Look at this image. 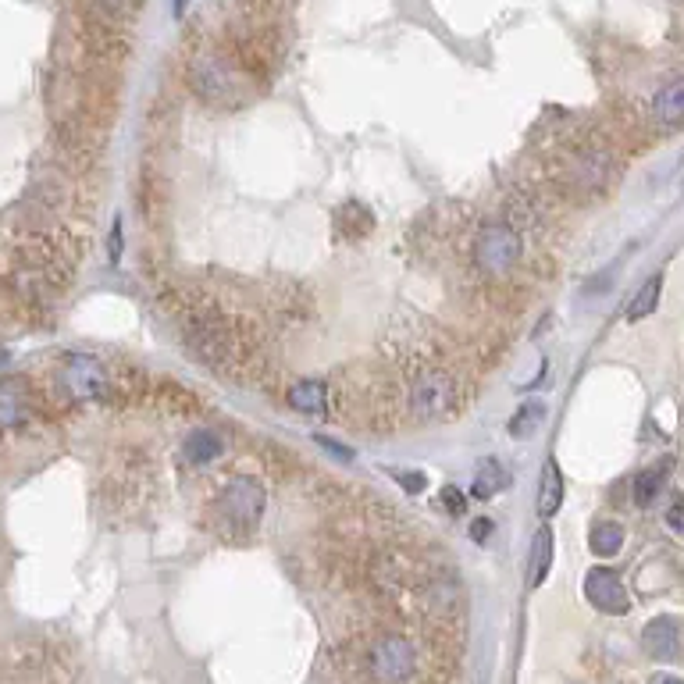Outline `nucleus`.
Segmentation results:
<instances>
[{
	"label": "nucleus",
	"mask_w": 684,
	"mask_h": 684,
	"mask_svg": "<svg viewBox=\"0 0 684 684\" xmlns=\"http://www.w3.org/2000/svg\"><path fill=\"white\" fill-rule=\"evenodd\" d=\"M250 68L239 61V54L221 47H204L189 57V82H193L196 97H204L207 104L232 107L243 100Z\"/></svg>",
	"instance_id": "nucleus-1"
},
{
	"label": "nucleus",
	"mask_w": 684,
	"mask_h": 684,
	"mask_svg": "<svg viewBox=\"0 0 684 684\" xmlns=\"http://www.w3.org/2000/svg\"><path fill=\"white\" fill-rule=\"evenodd\" d=\"M264 503H268V492L257 478L250 474H239L221 489L218 503H214V517H218V531L225 538H236L246 542L253 531L261 528L264 517Z\"/></svg>",
	"instance_id": "nucleus-2"
},
{
	"label": "nucleus",
	"mask_w": 684,
	"mask_h": 684,
	"mask_svg": "<svg viewBox=\"0 0 684 684\" xmlns=\"http://www.w3.org/2000/svg\"><path fill=\"white\" fill-rule=\"evenodd\" d=\"M521 236L513 225H485L474 239V261L485 275L506 278L513 264L521 261Z\"/></svg>",
	"instance_id": "nucleus-3"
},
{
	"label": "nucleus",
	"mask_w": 684,
	"mask_h": 684,
	"mask_svg": "<svg viewBox=\"0 0 684 684\" xmlns=\"http://www.w3.org/2000/svg\"><path fill=\"white\" fill-rule=\"evenodd\" d=\"M114 385L111 367L93 353H72L61 367V389L72 399H104Z\"/></svg>",
	"instance_id": "nucleus-4"
},
{
	"label": "nucleus",
	"mask_w": 684,
	"mask_h": 684,
	"mask_svg": "<svg viewBox=\"0 0 684 684\" xmlns=\"http://www.w3.org/2000/svg\"><path fill=\"white\" fill-rule=\"evenodd\" d=\"M456 403V378L449 371H424L410 389V410L417 421H435Z\"/></svg>",
	"instance_id": "nucleus-5"
},
{
	"label": "nucleus",
	"mask_w": 684,
	"mask_h": 684,
	"mask_svg": "<svg viewBox=\"0 0 684 684\" xmlns=\"http://www.w3.org/2000/svg\"><path fill=\"white\" fill-rule=\"evenodd\" d=\"M414 667H417V652L407 638L389 635L371 649V670H375V677L385 684L407 681V677L414 674Z\"/></svg>",
	"instance_id": "nucleus-6"
},
{
	"label": "nucleus",
	"mask_w": 684,
	"mask_h": 684,
	"mask_svg": "<svg viewBox=\"0 0 684 684\" xmlns=\"http://www.w3.org/2000/svg\"><path fill=\"white\" fill-rule=\"evenodd\" d=\"M585 599L599 613H610V617H624V613L631 610V595H627L624 581H620L610 567L588 570L585 574Z\"/></svg>",
	"instance_id": "nucleus-7"
},
{
	"label": "nucleus",
	"mask_w": 684,
	"mask_h": 684,
	"mask_svg": "<svg viewBox=\"0 0 684 684\" xmlns=\"http://www.w3.org/2000/svg\"><path fill=\"white\" fill-rule=\"evenodd\" d=\"M29 410H33L29 382H22V378L0 382V432H11V428L29 421Z\"/></svg>",
	"instance_id": "nucleus-8"
},
{
	"label": "nucleus",
	"mask_w": 684,
	"mask_h": 684,
	"mask_svg": "<svg viewBox=\"0 0 684 684\" xmlns=\"http://www.w3.org/2000/svg\"><path fill=\"white\" fill-rule=\"evenodd\" d=\"M642 649L649 652L652 660H677V652H681V627H677V620H649L642 631Z\"/></svg>",
	"instance_id": "nucleus-9"
},
{
	"label": "nucleus",
	"mask_w": 684,
	"mask_h": 684,
	"mask_svg": "<svg viewBox=\"0 0 684 684\" xmlns=\"http://www.w3.org/2000/svg\"><path fill=\"white\" fill-rule=\"evenodd\" d=\"M549 570H553V528H542L535 531L531 538V556H528V588H542L549 578Z\"/></svg>",
	"instance_id": "nucleus-10"
},
{
	"label": "nucleus",
	"mask_w": 684,
	"mask_h": 684,
	"mask_svg": "<svg viewBox=\"0 0 684 684\" xmlns=\"http://www.w3.org/2000/svg\"><path fill=\"white\" fill-rule=\"evenodd\" d=\"M652 118L660 125H684V79H670L652 97Z\"/></svg>",
	"instance_id": "nucleus-11"
},
{
	"label": "nucleus",
	"mask_w": 684,
	"mask_h": 684,
	"mask_svg": "<svg viewBox=\"0 0 684 684\" xmlns=\"http://www.w3.org/2000/svg\"><path fill=\"white\" fill-rule=\"evenodd\" d=\"M563 506V474L553 456L542 467V481H538V517H553Z\"/></svg>",
	"instance_id": "nucleus-12"
},
{
	"label": "nucleus",
	"mask_w": 684,
	"mask_h": 684,
	"mask_svg": "<svg viewBox=\"0 0 684 684\" xmlns=\"http://www.w3.org/2000/svg\"><path fill=\"white\" fill-rule=\"evenodd\" d=\"M506 485H510V474H506V467L489 456V460L478 467V474H474L471 496L478 499V503H489V499L496 496V492H503Z\"/></svg>",
	"instance_id": "nucleus-13"
},
{
	"label": "nucleus",
	"mask_w": 684,
	"mask_h": 684,
	"mask_svg": "<svg viewBox=\"0 0 684 684\" xmlns=\"http://www.w3.org/2000/svg\"><path fill=\"white\" fill-rule=\"evenodd\" d=\"M186 460L189 464H211V460H218L221 449H225V439H221L214 428H196V432H189L186 439Z\"/></svg>",
	"instance_id": "nucleus-14"
},
{
	"label": "nucleus",
	"mask_w": 684,
	"mask_h": 684,
	"mask_svg": "<svg viewBox=\"0 0 684 684\" xmlns=\"http://www.w3.org/2000/svg\"><path fill=\"white\" fill-rule=\"evenodd\" d=\"M289 407L293 410H300V414H325V407H328V389L321 382H296L293 389H289Z\"/></svg>",
	"instance_id": "nucleus-15"
},
{
	"label": "nucleus",
	"mask_w": 684,
	"mask_h": 684,
	"mask_svg": "<svg viewBox=\"0 0 684 684\" xmlns=\"http://www.w3.org/2000/svg\"><path fill=\"white\" fill-rule=\"evenodd\" d=\"M660 296H663V275H652L635 293V300L627 303V321H642V318H649V314H656Z\"/></svg>",
	"instance_id": "nucleus-16"
},
{
	"label": "nucleus",
	"mask_w": 684,
	"mask_h": 684,
	"mask_svg": "<svg viewBox=\"0 0 684 684\" xmlns=\"http://www.w3.org/2000/svg\"><path fill=\"white\" fill-rule=\"evenodd\" d=\"M588 546H592L595 556H603V560H610V556L620 553V546H624V528H620L617 521H599L592 528V538H588Z\"/></svg>",
	"instance_id": "nucleus-17"
},
{
	"label": "nucleus",
	"mask_w": 684,
	"mask_h": 684,
	"mask_svg": "<svg viewBox=\"0 0 684 684\" xmlns=\"http://www.w3.org/2000/svg\"><path fill=\"white\" fill-rule=\"evenodd\" d=\"M667 471H670V464H660V467H645V471L638 474L635 478V503L638 506L656 503V496H660L663 485H667Z\"/></svg>",
	"instance_id": "nucleus-18"
},
{
	"label": "nucleus",
	"mask_w": 684,
	"mask_h": 684,
	"mask_svg": "<svg viewBox=\"0 0 684 684\" xmlns=\"http://www.w3.org/2000/svg\"><path fill=\"white\" fill-rule=\"evenodd\" d=\"M542 417H546V407H542V403H524V407L510 417V424H506V428H510L513 439H531V435L538 432Z\"/></svg>",
	"instance_id": "nucleus-19"
},
{
	"label": "nucleus",
	"mask_w": 684,
	"mask_h": 684,
	"mask_svg": "<svg viewBox=\"0 0 684 684\" xmlns=\"http://www.w3.org/2000/svg\"><path fill=\"white\" fill-rule=\"evenodd\" d=\"M246 11L257 18H268V15H278L282 8H289V0H243Z\"/></svg>",
	"instance_id": "nucleus-20"
},
{
	"label": "nucleus",
	"mask_w": 684,
	"mask_h": 684,
	"mask_svg": "<svg viewBox=\"0 0 684 684\" xmlns=\"http://www.w3.org/2000/svg\"><path fill=\"white\" fill-rule=\"evenodd\" d=\"M442 506H446L449 513H456V517H460V513L467 510V499H464V492L456 489V485H446V489H442Z\"/></svg>",
	"instance_id": "nucleus-21"
},
{
	"label": "nucleus",
	"mask_w": 684,
	"mask_h": 684,
	"mask_svg": "<svg viewBox=\"0 0 684 684\" xmlns=\"http://www.w3.org/2000/svg\"><path fill=\"white\" fill-rule=\"evenodd\" d=\"M492 531H496V524H492V517H478V521H471V538L478 542V546H485L492 538Z\"/></svg>",
	"instance_id": "nucleus-22"
},
{
	"label": "nucleus",
	"mask_w": 684,
	"mask_h": 684,
	"mask_svg": "<svg viewBox=\"0 0 684 684\" xmlns=\"http://www.w3.org/2000/svg\"><path fill=\"white\" fill-rule=\"evenodd\" d=\"M396 481H399V485H403L407 492H414V496L424 489V485H428V478H424L421 471H403V474H396Z\"/></svg>",
	"instance_id": "nucleus-23"
},
{
	"label": "nucleus",
	"mask_w": 684,
	"mask_h": 684,
	"mask_svg": "<svg viewBox=\"0 0 684 684\" xmlns=\"http://www.w3.org/2000/svg\"><path fill=\"white\" fill-rule=\"evenodd\" d=\"M111 250H107V261L111 264H118L122 261V221H114V228H111Z\"/></svg>",
	"instance_id": "nucleus-24"
},
{
	"label": "nucleus",
	"mask_w": 684,
	"mask_h": 684,
	"mask_svg": "<svg viewBox=\"0 0 684 684\" xmlns=\"http://www.w3.org/2000/svg\"><path fill=\"white\" fill-rule=\"evenodd\" d=\"M667 524L684 535V499H674V506L667 510Z\"/></svg>",
	"instance_id": "nucleus-25"
},
{
	"label": "nucleus",
	"mask_w": 684,
	"mask_h": 684,
	"mask_svg": "<svg viewBox=\"0 0 684 684\" xmlns=\"http://www.w3.org/2000/svg\"><path fill=\"white\" fill-rule=\"evenodd\" d=\"M318 446H325L332 456H339V460H353V449L350 446H339V442L325 439V435H318Z\"/></svg>",
	"instance_id": "nucleus-26"
},
{
	"label": "nucleus",
	"mask_w": 684,
	"mask_h": 684,
	"mask_svg": "<svg viewBox=\"0 0 684 684\" xmlns=\"http://www.w3.org/2000/svg\"><path fill=\"white\" fill-rule=\"evenodd\" d=\"M171 8H175V15H186V8H189V0H171Z\"/></svg>",
	"instance_id": "nucleus-27"
},
{
	"label": "nucleus",
	"mask_w": 684,
	"mask_h": 684,
	"mask_svg": "<svg viewBox=\"0 0 684 684\" xmlns=\"http://www.w3.org/2000/svg\"><path fill=\"white\" fill-rule=\"evenodd\" d=\"M663 684H677V681H663Z\"/></svg>",
	"instance_id": "nucleus-28"
}]
</instances>
